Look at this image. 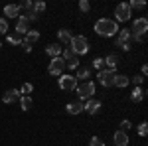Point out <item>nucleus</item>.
<instances>
[{
    "mask_svg": "<svg viewBox=\"0 0 148 146\" xmlns=\"http://www.w3.org/2000/svg\"><path fill=\"white\" fill-rule=\"evenodd\" d=\"M95 32L101 38H113L114 34H119V24L109 18H101L95 22Z\"/></svg>",
    "mask_w": 148,
    "mask_h": 146,
    "instance_id": "f257e3e1",
    "label": "nucleus"
},
{
    "mask_svg": "<svg viewBox=\"0 0 148 146\" xmlns=\"http://www.w3.org/2000/svg\"><path fill=\"white\" fill-rule=\"evenodd\" d=\"M69 49L75 53V56H85V53H89V49H91V44H89V40L85 38V36H73L71 38V42H69Z\"/></svg>",
    "mask_w": 148,
    "mask_h": 146,
    "instance_id": "f03ea898",
    "label": "nucleus"
},
{
    "mask_svg": "<svg viewBox=\"0 0 148 146\" xmlns=\"http://www.w3.org/2000/svg\"><path fill=\"white\" fill-rule=\"evenodd\" d=\"M77 95H79V101H87V99H93L95 95V83L93 81H83L81 85H77Z\"/></svg>",
    "mask_w": 148,
    "mask_h": 146,
    "instance_id": "7ed1b4c3",
    "label": "nucleus"
},
{
    "mask_svg": "<svg viewBox=\"0 0 148 146\" xmlns=\"http://www.w3.org/2000/svg\"><path fill=\"white\" fill-rule=\"evenodd\" d=\"M130 20V8L126 2H121L114 8V22H128Z\"/></svg>",
    "mask_w": 148,
    "mask_h": 146,
    "instance_id": "20e7f679",
    "label": "nucleus"
},
{
    "mask_svg": "<svg viewBox=\"0 0 148 146\" xmlns=\"http://www.w3.org/2000/svg\"><path fill=\"white\" fill-rule=\"evenodd\" d=\"M77 79L75 75H59V89L61 91H75L77 89Z\"/></svg>",
    "mask_w": 148,
    "mask_h": 146,
    "instance_id": "39448f33",
    "label": "nucleus"
},
{
    "mask_svg": "<svg viewBox=\"0 0 148 146\" xmlns=\"http://www.w3.org/2000/svg\"><path fill=\"white\" fill-rule=\"evenodd\" d=\"M47 71H49V75H63V71H65V61L61 59V57H53L51 61H49V65H47Z\"/></svg>",
    "mask_w": 148,
    "mask_h": 146,
    "instance_id": "423d86ee",
    "label": "nucleus"
},
{
    "mask_svg": "<svg viewBox=\"0 0 148 146\" xmlns=\"http://www.w3.org/2000/svg\"><path fill=\"white\" fill-rule=\"evenodd\" d=\"M114 71H111V69H103V71H99L97 73V79H99V83H101L103 87H113V81H114Z\"/></svg>",
    "mask_w": 148,
    "mask_h": 146,
    "instance_id": "0eeeda50",
    "label": "nucleus"
},
{
    "mask_svg": "<svg viewBox=\"0 0 148 146\" xmlns=\"http://www.w3.org/2000/svg\"><path fill=\"white\" fill-rule=\"evenodd\" d=\"M148 32V20L142 16V18H136L132 22V34H138V36H146Z\"/></svg>",
    "mask_w": 148,
    "mask_h": 146,
    "instance_id": "6e6552de",
    "label": "nucleus"
},
{
    "mask_svg": "<svg viewBox=\"0 0 148 146\" xmlns=\"http://www.w3.org/2000/svg\"><path fill=\"white\" fill-rule=\"evenodd\" d=\"M99 109H101V101L99 99H87V101H83V111L89 112V114H97L99 112Z\"/></svg>",
    "mask_w": 148,
    "mask_h": 146,
    "instance_id": "1a4fd4ad",
    "label": "nucleus"
},
{
    "mask_svg": "<svg viewBox=\"0 0 148 146\" xmlns=\"http://www.w3.org/2000/svg\"><path fill=\"white\" fill-rule=\"evenodd\" d=\"M14 32H16V34H20L22 38L28 34V32H30V24H28V20L24 18L22 14L18 16V22H16V28H14Z\"/></svg>",
    "mask_w": 148,
    "mask_h": 146,
    "instance_id": "9d476101",
    "label": "nucleus"
},
{
    "mask_svg": "<svg viewBox=\"0 0 148 146\" xmlns=\"http://www.w3.org/2000/svg\"><path fill=\"white\" fill-rule=\"evenodd\" d=\"M20 97H22V95H20V91H18V89H10V91H6V93L2 95V101L6 103V105H12V103L18 101Z\"/></svg>",
    "mask_w": 148,
    "mask_h": 146,
    "instance_id": "9b49d317",
    "label": "nucleus"
},
{
    "mask_svg": "<svg viewBox=\"0 0 148 146\" xmlns=\"http://www.w3.org/2000/svg\"><path fill=\"white\" fill-rule=\"evenodd\" d=\"M130 38H132L130 30H121L119 36H116V42H114V44H116V47H121V45H125V44H130V42H132Z\"/></svg>",
    "mask_w": 148,
    "mask_h": 146,
    "instance_id": "f8f14e48",
    "label": "nucleus"
},
{
    "mask_svg": "<svg viewBox=\"0 0 148 146\" xmlns=\"http://www.w3.org/2000/svg\"><path fill=\"white\" fill-rule=\"evenodd\" d=\"M38 40H40V32H38V30H30V32L22 38V45H34Z\"/></svg>",
    "mask_w": 148,
    "mask_h": 146,
    "instance_id": "ddd939ff",
    "label": "nucleus"
},
{
    "mask_svg": "<svg viewBox=\"0 0 148 146\" xmlns=\"http://www.w3.org/2000/svg\"><path fill=\"white\" fill-rule=\"evenodd\" d=\"M113 142L114 146H128V134L123 132V130H116L113 134Z\"/></svg>",
    "mask_w": 148,
    "mask_h": 146,
    "instance_id": "4468645a",
    "label": "nucleus"
},
{
    "mask_svg": "<svg viewBox=\"0 0 148 146\" xmlns=\"http://www.w3.org/2000/svg\"><path fill=\"white\" fill-rule=\"evenodd\" d=\"M116 65H119V56H116V53H109V56L105 57V69L114 71V69H116Z\"/></svg>",
    "mask_w": 148,
    "mask_h": 146,
    "instance_id": "2eb2a0df",
    "label": "nucleus"
},
{
    "mask_svg": "<svg viewBox=\"0 0 148 146\" xmlns=\"http://www.w3.org/2000/svg\"><path fill=\"white\" fill-rule=\"evenodd\" d=\"M67 112L69 114H79L83 112V101H73V103H67Z\"/></svg>",
    "mask_w": 148,
    "mask_h": 146,
    "instance_id": "dca6fc26",
    "label": "nucleus"
},
{
    "mask_svg": "<svg viewBox=\"0 0 148 146\" xmlns=\"http://www.w3.org/2000/svg\"><path fill=\"white\" fill-rule=\"evenodd\" d=\"M61 51H63V47H59L57 44H49L46 47V53L51 57V59H53V57H61Z\"/></svg>",
    "mask_w": 148,
    "mask_h": 146,
    "instance_id": "f3484780",
    "label": "nucleus"
},
{
    "mask_svg": "<svg viewBox=\"0 0 148 146\" xmlns=\"http://www.w3.org/2000/svg\"><path fill=\"white\" fill-rule=\"evenodd\" d=\"M4 16H8V18H18V16H20V6H16V4L4 6Z\"/></svg>",
    "mask_w": 148,
    "mask_h": 146,
    "instance_id": "a211bd4d",
    "label": "nucleus"
},
{
    "mask_svg": "<svg viewBox=\"0 0 148 146\" xmlns=\"http://www.w3.org/2000/svg\"><path fill=\"white\" fill-rule=\"evenodd\" d=\"M144 95H146V91L142 89V87H134L132 93H130V101L132 103H140L142 99H144Z\"/></svg>",
    "mask_w": 148,
    "mask_h": 146,
    "instance_id": "6ab92c4d",
    "label": "nucleus"
},
{
    "mask_svg": "<svg viewBox=\"0 0 148 146\" xmlns=\"http://www.w3.org/2000/svg\"><path fill=\"white\" fill-rule=\"evenodd\" d=\"M18 101H20V107H22V111H30V109L34 107V101H32V97H30V95H22Z\"/></svg>",
    "mask_w": 148,
    "mask_h": 146,
    "instance_id": "aec40b11",
    "label": "nucleus"
},
{
    "mask_svg": "<svg viewBox=\"0 0 148 146\" xmlns=\"http://www.w3.org/2000/svg\"><path fill=\"white\" fill-rule=\"evenodd\" d=\"M71 38H73V36H71V32H69V30H65V28H61V30L57 32V40H59L61 44H67L69 45Z\"/></svg>",
    "mask_w": 148,
    "mask_h": 146,
    "instance_id": "412c9836",
    "label": "nucleus"
},
{
    "mask_svg": "<svg viewBox=\"0 0 148 146\" xmlns=\"http://www.w3.org/2000/svg\"><path fill=\"white\" fill-rule=\"evenodd\" d=\"M128 83H130V77H126V75H123V73H121V75H114V81H113L114 87H121V89H123V87H126Z\"/></svg>",
    "mask_w": 148,
    "mask_h": 146,
    "instance_id": "4be33fe9",
    "label": "nucleus"
},
{
    "mask_svg": "<svg viewBox=\"0 0 148 146\" xmlns=\"http://www.w3.org/2000/svg\"><path fill=\"white\" fill-rule=\"evenodd\" d=\"M89 77H91V67H79V69H77V75H75V79L89 81Z\"/></svg>",
    "mask_w": 148,
    "mask_h": 146,
    "instance_id": "5701e85b",
    "label": "nucleus"
},
{
    "mask_svg": "<svg viewBox=\"0 0 148 146\" xmlns=\"http://www.w3.org/2000/svg\"><path fill=\"white\" fill-rule=\"evenodd\" d=\"M6 42H8L10 45H20V44H22V36L16 34V32H12V34L6 36Z\"/></svg>",
    "mask_w": 148,
    "mask_h": 146,
    "instance_id": "b1692460",
    "label": "nucleus"
},
{
    "mask_svg": "<svg viewBox=\"0 0 148 146\" xmlns=\"http://www.w3.org/2000/svg\"><path fill=\"white\" fill-rule=\"evenodd\" d=\"M144 6H146L144 0H130V2H128V8H130V10H132V8H134V10H142Z\"/></svg>",
    "mask_w": 148,
    "mask_h": 146,
    "instance_id": "393cba45",
    "label": "nucleus"
},
{
    "mask_svg": "<svg viewBox=\"0 0 148 146\" xmlns=\"http://www.w3.org/2000/svg\"><path fill=\"white\" fill-rule=\"evenodd\" d=\"M32 10H34L38 16L44 14V12H46V2H42V0H40V2H34V8H32Z\"/></svg>",
    "mask_w": 148,
    "mask_h": 146,
    "instance_id": "a878e982",
    "label": "nucleus"
},
{
    "mask_svg": "<svg viewBox=\"0 0 148 146\" xmlns=\"http://www.w3.org/2000/svg\"><path fill=\"white\" fill-rule=\"evenodd\" d=\"M93 69L103 71V69H105V59H103V57H95V59H93Z\"/></svg>",
    "mask_w": 148,
    "mask_h": 146,
    "instance_id": "bb28decb",
    "label": "nucleus"
},
{
    "mask_svg": "<svg viewBox=\"0 0 148 146\" xmlns=\"http://www.w3.org/2000/svg\"><path fill=\"white\" fill-rule=\"evenodd\" d=\"M65 67H69V69H79V57L75 56V57H71L69 61H65Z\"/></svg>",
    "mask_w": 148,
    "mask_h": 146,
    "instance_id": "cd10ccee",
    "label": "nucleus"
},
{
    "mask_svg": "<svg viewBox=\"0 0 148 146\" xmlns=\"http://www.w3.org/2000/svg\"><path fill=\"white\" fill-rule=\"evenodd\" d=\"M18 91H20V95H30V93L34 91V85H32V83H24Z\"/></svg>",
    "mask_w": 148,
    "mask_h": 146,
    "instance_id": "c85d7f7f",
    "label": "nucleus"
},
{
    "mask_svg": "<svg viewBox=\"0 0 148 146\" xmlns=\"http://www.w3.org/2000/svg\"><path fill=\"white\" fill-rule=\"evenodd\" d=\"M71 57H75V53H73V51H71L69 47H65V49L61 51V59H63V61H69Z\"/></svg>",
    "mask_w": 148,
    "mask_h": 146,
    "instance_id": "c756f323",
    "label": "nucleus"
},
{
    "mask_svg": "<svg viewBox=\"0 0 148 146\" xmlns=\"http://www.w3.org/2000/svg\"><path fill=\"white\" fill-rule=\"evenodd\" d=\"M24 18H26V20H28V24L30 22H36V20H38V14H36L34 10H30V12H26V14H22Z\"/></svg>",
    "mask_w": 148,
    "mask_h": 146,
    "instance_id": "7c9ffc66",
    "label": "nucleus"
},
{
    "mask_svg": "<svg viewBox=\"0 0 148 146\" xmlns=\"http://www.w3.org/2000/svg\"><path fill=\"white\" fill-rule=\"evenodd\" d=\"M136 132H138V136H146L148 124H146V123H140V124H138V128H136Z\"/></svg>",
    "mask_w": 148,
    "mask_h": 146,
    "instance_id": "2f4dec72",
    "label": "nucleus"
},
{
    "mask_svg": "<svg viewBox=\"0 0 148 146\" xmlns=\"http://www.w3.org/2000/svg\"><path fill=\"white\" fill-rule=\"evenodd\" d=\"M79 10L83 12V14H87V12L91 10V4H89L87 0H81V2H79Z\"/></svg>",
    "mask_w": 148,
    "mask_h": 146,
    "instance_id": "473e14b6",
    "label": "nucleus"
},
{
    "mask_svg": "<svg viewBox=\"0 0 148 146\" xmlns=\"http://www.w3.org/2000/svg\"><path fill=\"white\" fill-rule=\"evenodd\" d=\"M8 32V20L6 18H0V36Z\"/></svg>",
    "mask_w": 148,
    "mask_h": 146,
    "instance_id": "72a5a7b5",
    "label": "nucleus"
},
{
    "mask_svg": "<svg viewBox=\"0 0 148 146\" xmlns=\"http://www.w3.org/2000/svg\"><path fill=\"white\" fill-rule=\"evenodd\" d=\"M20 8H24L26 12H30L32 8H34V2H32V0H24L22 4H20Z\"/></svg>",
    "mask_w": 148,
    "mask_h": 146,
    "instance_id": "f704fd0d",
    "label": "nucleus"
},
{
    "mask_svg": "<svg viewBox=\"0 0 148 146\" xmlns=\"http://www.w3.org/2000/svg\"><path fill=\"white\" fill-rule=\"evenodd\" d=\"M144 79H146V77H142V75H134V77L130 79V83H134V87H140Z\"/></svg>",
    "mask_w": 148,
    "mask_h": 146,
    "instance_id": "c9c22d12",
    "label": "nucleus"
},
{
    "mask_svg": "<svg viewBox=\"0 0 148 146\" xmlns=\"http://www.w3.org/2000/svg\"><path fill=\"white\" fill-rule=\"evenodd\" d=\"M130 128H132V123H130L128 119H125V121L121 123V130H123V132H126V130H130Z\"/></svg>",
    "mask_w": 148,
    "mask_h": 146,
    "instance_id": "e433bc0d",
    "label": "nucleus"
},
{
    "mask_svg": "<svg viewBox=\"0 0 148 146\" xmlns=\"http://www.w3.org/2000/svg\"><path fill=\"white\" fill-rule=\"evenodd\" d=\"M89 146H105V142H103L99 136H93L91 140H89Z\"/></svg>",
    "mask_w": 148,
    "mask_h": 146,
    "instance_id": "4c0bfd02",
    "label": "nucleus"
},
{
    "mask_svg": "<svg viewBox=\"0 0 148 146\" xmlns=\"http://www.w3.org/2000/svg\"><path fill=\"white\" fill-rule=\"evenodd\" d=\"M130 40H134V42H138V44H142L144 40H146V36H138V34H132V38Z\"/></svg>",
    "mask_w": 148,
    "mask_h": 146,
    "instance_id": "58836bf2",
    "label": "nucleus"
},
{
    "mask_svg": "<svg viewBox=\"0 0 148 146\" xmlns=\"http://www.w3.org/2000/svg\"><path fill=\"white\" fill-rule=\"evenodd\" d=\"M146 73H148V67H146V65H142V73H140V75H142V77H146Z\"/></svg>",
    "mask_w": 148,
    "mask_h": 146,
    "instance_id": "ea45409f",
    "label": "nucleus"
},
{
    "mask_svg": "<svg viewBox=\"0 0 148 146\" xmlns=\"http://www.w3.org/2000/svg\"><path fill=\"white\" fill-rule=\"evenodd\" d=\"M0 47H2V42H0Z\"/></svg>",
    "mask_w": 148,
    "mask_h": 146,
    "instance_id": "a19ab883",
    "label": "nucleus"
}]
</instances>
